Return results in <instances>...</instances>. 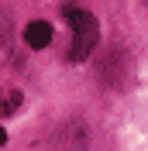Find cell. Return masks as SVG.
<instances>
[{
  "mask_svg": "<svg viewBox=\"0 0 148 151\" xmlns=\"http://www.w3.org/2000/svg\"><path fill=\"white\" fill-rule=\"evenodd\" d=\"M145 4H148V0H145Z\"/></svg>",
  "mask_w": 148,
  "mask_h": 151,
  "instance_id": "obj_5",
  "label": "cell"
},
{
  "mask_svg": "<svg viewBox=\"0 0 148 151\" xmlns=\"http://www.w3.org/2000/svg\"><path fill=\"white\" fill-rule=\"evenodd\" d=\"M65 21H69V28H73V48H69V62H83L90 55L96 41H100V28H96V17H93L90 10L83 7H65Z\"/></svg>",
  "mask_w": 148,
  "mask_h": 151,
  "instance_id": "obj_1",
  "label": "cell"
},
{
  "mask_svg": "<svg viewBox=\"0 0 148 151\" xmlns=\"http://www.w3.org/2000/svg\"><path fill=\"white\" fill-rule=\"evenodd\" d=\"M4 141H7V134H4V127H0V144H4Z\"/></svg>",
  "mask_w": 148,
  "mask_h": 151,
  "instance_id": "obj_4",
  "label": "cell"
},
{
  "mask_svg": "<svg viewBox=\"0 0 148 151\" xmlns=\"http://www.w3.org/2000/svg\"><path fill=\"white\" fill-rule=\"evenodd\" d=\"M21 103V93H7V103H0V113H14Z\"/></svg>",
  "mask_w": 148,
  "mask_h": 151,
  "instance_id": "obj_3",
  "label": "cell"
},
{
  "mask_svg": "<svg viewBox=\"0 0 148 151\" xmlns=\"http://www.w3.org/2000/svg\"><path fill=\"white\" fill-rule=\"evenodd\" d=\"M24 41H28V48L52 45V24H48V21H31L28 28H24Z\"/></svg>",
  "mask_w": 148,
  "mask_h": 151,
  "instance_id": "obj_2",
  "label": "cell"
}]
</instances>
